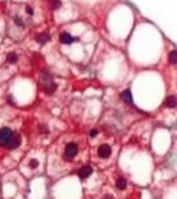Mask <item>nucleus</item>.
Masks as SVG:
<instances>
[{"mask_svg": "<svg viewBox=\"0 0 177 199\" xmlns=\"http://www.w3.org/2000/svg\"><path fill=\"white\" fill-rule=\"evenodd\" d=\"M7 62L10 64H14V63H16L18 62V55L15 52H11V54H8L7 55Z\"/></svg>", "mask_w": 177, "mask_h": 199, "instance_id": "12", "label": "nucleus"}, {"mask_svg": "<svg viewBox=\"0 0 177 199\" xmlns=\"http://www.w3.org/2000/svg\"><path fill=\"white\" fill-rule=\"evenodd\" d=\"M77 152H79V147H77L76 143H73V142H71V143H68L65 146V151H64V155H65L67 159H73V158L77 155Z\"/></svg>", "mask_w": 177, "mask_h": 199, "instance_id": "3", "label": "nucleus"}, {"mask_svg": "<svg viewBox=\"0 0 177 199\" xmlns=\"http://www.w3.org/2000/svg\"><path fill=\"white\" fill-rule=\"evenodd\" d=\"M91 175H92V167H91V166H84V167H81L79 170L80 179H85V178H88V176H91Z\"/></svg>", "mask_w": 177, "mask_h": 199, "instance_id": "7", "label": "nucleus"}, {"mask_svg": "<svg viewBox=\"0 0 177 199\" xmlns=\"http://www.w3.org/2000/svg\"><path fill=\"white\" fill-rule=\"evenodd\" d=\"M111 152H112V150H111V147L108 146V144H101V146L99 147V150H97L99 156L103 158V159H105V158L109 156Z\"/></svg>", "mask_w": 177, "mask_h": 199, "instance_id": "4", "label": "nucleus"}, {"mask_svg": "<svg viewBox=\"0 0 177 199\" xmlns=\"http://www.w3.org/2000/svg\"><path fill=\"white\" fill-rule=\"evenodd\" d=\"M40 131H43V132H48V130H47V127L45 126H40Z\"/></svg>", "mask_w": 177, "mask_h": 199, "instance_id": "19", "label": "nucleus"}, {"mask_svg": "<svg viewBox=\"0 0 177 199\" xmlns=\"http://www.w3.org/2000/svg\"><path fill=\"white\" fill-rule=\"evenodd\" d=\"M104 199H112V196H111V195H108V196H105Z\"/></svg>", "mask_w": 177, "mask_h": 199, "instance_id": "20", "label": "nucleus"}, {"mask_svg": "<svg viewBox=\"0 0 177 199\" xmlns=\"http://www.w3.org/2000/svg\"><path fill=\"white\" fill-rule=\"evenodd\" d=\"M169 62L172 64H176L177 63V51L174 49V51H172V52H169Z\"/></svg>", "mask_w": 177, "mask_h": 199, "instance_id": "13", "label": "nucleus"}, {"mask_svg": "<svg viewBox=\"0 0 177 199\" xmlns=\"http://www.w3.org/2000/svg\"><path fill=\"white\" fill-rule=\"evenodd\" d=\"M116 187H117L118 190H125L127 189V179L118 178L117 182H116Z\"/></svg>", "mask_w": 177, "mask_h": 199, "instance_id": "11", "label": "nucleus"}, {"mask_svg": "<svg viewBox=\"0 0 177 199\" xmlns=\"http://www.w3.org/2000/svg\"><path fill=\"white\" fill-rule=\"evenodd\" d=\"M29 166H31L32 168H36V167H37V166H39V162L36 161V159H32V161L29 162Z\"/></svg>", "mask_w": 177, "mask_h": 199, "instance_id": "15", "label": "nucleus"}, {"mask_svg": "<svg viewBox=\"0 0 177 199\" xmlns=\"http://www.w3.org/2000/svg\"><path fill=\"white\" fill-rule=\"evenodd\" d=\"M51 5H52V8L60 7V0H51Z\"/></svg>", "mask_w": 177, "mask_h": 199, "instance_id": "14", "label": "nucleus"}, {"mask_svg": "<svg viewBox=\"0 0 177 199\" xmlns=\"http://www.w3.org/2000/svg\"><path fill=\"white\" fill-rule=\"evenodd\" d=\"M20 142H21V138L20 135H18V134H14L12 135V138H11L10 143H8V148L10 150H15V148H18L19 146H20Z\"/></svg>", "mask_w": 177, "mask_h": 199, "instance_id": "5", "label": "nucleus"}, {"mask_svg": "<svg viewBox=\"0 0 177 199\" xmlns=\"http://www.w3.org/2000/svg\"><path fill=\"white\" fill-rule=\"evenodd\" d=\"M12 135H14L12 130L8 127H3L0 130V146H8Z\"/></svg>", "mask_w": 177, "mask_h": 199, "instance_id": "2", "label": "nucleus"}, {"mask_svg": "<svg viewBox=\"0 0 177 199\" xmlns=\"http://www.w3.org/2000/svg\"><path fill=\"white\" fill-rule=\"evenodd\" d=\"M48 40H49V35H48V34H45V32L39 34V35L36 36V42L40 43V44H44V43H47Z\"/></svg>", "mask_w": 177, "mask_h": 199, "instance_id": "10", "label": "nucleus"}, {"mask_svg": "<svg viewBox=\"0 0 177 199\" xmlns=\"http://www.w3.org/2000/svg\"><path fill=\"white\" fill-rule=\"evenodd\" d=\"M121 99H123V102H125V103H132V94H131V91L129 90H125V91H123L121 92Z\"/></svg>", "mask_w": 177, "mask_h": 199, "instance_id": "9", "label": "nucleus"}, {"mask_svg": "<svg viewBox=\"0 0 177 199\" xmlns=\"http://www.w3.org/2000/svg\"><path fill=\"white\" fill-rule=\"evenodd\" d=\"M25 10H27V14H28V15H32V14H33V10H32L31 7H27Z\"/></svg>", "mask_w": 177, "mask_h": 199, "instance_id": "18", "label": "nucleus"}, {"mask_svg": "<svg viewBox=\"0 0 177 199\" xmlns=\"http://www.w3.org/2000/svg\"><path fill=\"white\" fill-rule=\"evenodd\" d=\"M89 135H91V138H95V136L97 135V130H96V128H93V130H92V131H91V134H89Z\"/></svg>", "mask_w": 177, "mask_h": 199, "instance_id": "16", "label": "nucleus"}, {"mask_svg": "<svg viewBox=\"0 0 177 199\" xmlns=\"http://www.w3.org/2000/svg\"><path fill=\"white\" fill-rule=\"evenodd\" d=\"M15 21H16V24H18V25H20V27H23V20H21V19H19V18H15Z\"/></svg>", "mask_w": 177, "mask_h": 199, "instance_id": "17", "label": "nucleus"}, {"mask_svg": "<svg viewBox=\"0 0 177 199\" xmlns=\"http://www.w3.org/2000/svg\"><path fill=\"white\" fill-rule=\"evenodd\" d=\"M76 40L77 39L72 38L68 32H63L61 35H60V43H63V44H72V43L76 42Z\"/></svg>", "mask_w": 177, "mask_h": 199, "instance_id": "6", "label": "nucleus"}, {"mask_svg": "<svg viewBox=\"0 0 177 199\" xmlns=\"http://www.w3.org/2000/svg\"><path fill=\"white\" fill-rule=\"evenodd\" d=\"M176 104H177L176 96H168V98L165 99V102H164V106L168 107V108H173V107H176Z\"/></svg>", "mask_w": 177, "mask_h": 199, "instance_id": "8", "label": "nucleus"}, {"mask_svg": "<svg viewBox=\"0 0 177 199\" xmlns=\"http://www.w3.org/2000/svg\"><path fill=\"white\" fill-rule=\"evenodd\" d=\"M42 88L45 94L51 95L56 91V83L52 80V76L48 72H43L42 75Z\"/></svg>", "mask_w": 177, "mask_h": 199, "instance_id": "1", "label": "nucleus"}]
</instances>
